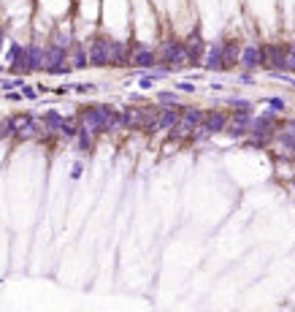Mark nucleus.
I'll return each instance as SVG.
<instances>
[{"label":"nucleus","mask_w":295,"mask_h":312,"mask_svg":"<svg viewBox=\"0 0 295 312\" xmlns=\"http://www.w3.org/2000/svg\"><path fill=\"white\" fill-rule=\"evenodd\" d=\"M282 144L287 147V150H295V122H290L284 128V133H282Z\"/></svg>","instance_id":"16"},{"label":"nucleus","mask_w":295,"mask_h":312,"mask_svg":"<svg viewBox=\"0 0 295 312\" xmlns=\"http://www.w3.org/2000/svg\"><path fill=\"white\" fill-rule=\"evenodd\" d=\"M17 133L22 138H33L38 133V122L33 120V117H19V128H17Z\"/></svg>","instance_id":"14"},{"label":"nucleus","mask_w":295,"mask_h":312,"mask_svg":"<svg viewBox=\"0 0 295 312\" xmlns=\"http://www.w3.org/2000/svg\"><path fill=\"white\" fill-rule=\"evenodd\" d=\"M157 100H160V103H171V106H174L176 103V95H174V92H160Z\"/></svg>","instance_id":"22"},{"label":"nucleus","mask_w":295,"mask_h":312,"mask_svg":"<svg viewBox=\"0 0 295 312\" xmlns=\"http://www.w3.org/2000/svg\"><path fill=\"white\" fill-rule=\"evenodd\" d=\"M152 84H154V76H144V79H141V87H144V90H149Z\"/></svg>","instance_id":"26"},{"label":"nucleus","mask_w":295,"mask_h":312,"mask_svg":"<svg viewBox=\"0 0 295 312\" xmlns=\"http://www.w3.org/2000/svg\"><path fill=\"white\" fill-rule=\"evenodd\" d=\"M230 106L236 109V112H252V103L249 100H241V98H230Z\"/></svg>","instance_id":"20"},{"label":"nucleus","mask_w":295,"mask_h":312,"mask_svg":"<svg viewBox=\"0 0 295 312\" xmlns=\"http://www.w3.org/2000/svg\"><path fill=\"white\" fill-rule=\"evenodd\" d=\"M79 150H81V152H90V150H92V136H90L87 128L79 130Z\"/></svg>","instance_id":"19"},{"label":"nucleus","mask_w":295,"mask_h":312,"mask_svg":"<svg viewBox=\"0 0 295 312\" xmlns=\"http://www.w3.org/2000/svg\"><path fill=\"white\" fill-rule=\"evenodd\" d=\"M184 46H187V54H190V62H198L200 57H203V49H206V44H203V38H200L198 33H192L187 41H184Z\"/></svg>","instance_id":"10"},{"label":"nucleus","mask_w":295,"mask_h":312,"mask_svg":"<svg viewBox=\"0 0 295 312\" xmlns=\"http://www.w3.org/2000/svg\"><path fill=\"white\" fill-rule=\"evenodd\" d=\"M60 133L71 138V136H79V128H76L73 122H68V120H65V122H63V128H60Z\"/></svg>","instance_id":"21"},{"label":"nucleus","mask_w":295,"mask_h":312,"mask_svg":"<svg viewBox=\"0 0 295 312\" xmlns=\"http://www.w3.org/2000/svg\"><path fill=\"white\" fill-rule=\"evenodd\" d=\"M287 68L295 74V46H290V49H287Z\"/></svg>","instance_id":"23"},{"label":"nucleus","mask_w":295,"mask_h":312,"mask_svg":"<svg viewBox=\"0 0 295 312\" xmlns=\"http://www.w3.org/2000/svg\"><path fill=\"white\" fill-rule=\"evenodd\" d=\"M108 38H103V36H98L95 41L90 44V65H95V68H103V65H108Z\"/></svg>","instance_id":"2"},{"label":"nucleus","mask_w":295,"mask_h":312,"mask_svg":"<svg viewBox=\"0 0 295 312\" xmlns=\"http://www.w3.org/2000/svg\"><path fill=\"white\" fill-rule=\"evenodd\" d=\"M179 122H182V114L176 112V109H162L160 117H157V128L160 130H174Z\"/></svg>","instance_id":"9"},{"label":"nucleus","mask_w":295,"mask_h":312,"mask_svg":"<svg viewBox=\"0 0 295 312\" xmlns=\"http://www.w3.org/2000/svg\"><path fill=\"white\" fill-rule=\"evenodd\" d=\"M203 120H206V114H203V109H195V106H190V109H184L182 112V122H179V128L182 130H190L192 128H198V125H203Z\"/></svg>","instance_id":"4"},{"label":"nucleus","mask_w":295,"mask_h":312,"mask_svg":"<svg viewBox=\"0 0 295 312\" xmlns=\"http://www.w3.org/2000/svg\"><path fill=\"white\" fill-rule=\"evenodd\" d=\"M263 65H271L276 71L287 68V52L282 46H263Z\"/></svg>","instance_id":"3"},{"label":"nucleus","mask_w":295,"mask_h":312,"mask_svg":"<svg viewBox=\"0 0 295 312\" xmlns=\"http://www.w3.org/2000/svg\"><path fill=\"white\" fill-rule=\"evenodd\" d=\"M108 62H111V65H125V62H130L128 46L122 41H111V44H108Z\"/></svg>","instance_id":"8"},{"label":"nucleus","mask_w":295,"mask_h":312,"mask_svg":"<svg viewBox=\"0 0 295 312\" xmlns=\"http://www.w3.org/2000/svg\"><path fill=\"white\" fill-rule=\"evenodd\" d=\"M203 128H206L208 136H212V133H222V130L228 128V114H222V112H206Z\"/></svg>","instance_id":"5"},{"label":"nucleus","mask_w":295,"mask_h":312,"mask_svg":"<svg viewBox=\"0 0 295 312\" xmlns=\"http://www.w3.org/2000/svg\"><path fill=\"white\" fill-rule=\"evenodd\" d=\"M87 60H90V57L84 54L81 46L76 44V46H73V65H76V68H87Z\"/></svg>","instance_id":"18"},{"label":"nucleus","mask_w":295,"mask_h":312,"mask_svg":"<svg viewBox=\"0 0 295 312\" xmlns=\"http://www.w3.org/2000/svg\"><path fill=\"white\" fill-rule=\"evenodd\" d=\"M76 90H79V92H92V90H95V84H76Z\"/></svg>","instance_id":"27"},{"label":"nucleus","mask_w":295,"mask_h":312,"mask_svg":"<svg viewBox=\"0 0 295 312\" xmlns=\"http://www.w3.org/2000/svg\"><path fill=\"white\" fill-rule=\"evenodd\" d=\"M241 65L244 68H258V65H263V46H255V44H249V46H244L241 49Z\"/></svg>","instance_id":"6"},{"label":"nucleus","mask_w":295,"mask_h":312,"mask_svg":"<svg viewBox=\"0 0 295 312\" xmlns=\"http://www.w3.org/2000/svg\"><path fill=\"white\" fill-rule=\"evenodd\" d=\"M162 62H171V65H184V62L190 60V54H187V46H184L182 41H165V46H162Z\"/></svg>","instance_id":"1"},{"label":"nucleus","mask_w":295,"mask_h":312,"mask_svg":"<svg viewBox=\"0 0 295 312\" xmlns=\"http://www.w3.org/2000/svg\"><path fill=\"white\" fill-rule=\"evenodd\" d=\"M206 68H208V71H220V68H225L222 44H212V49H208V57H206Z\"/></svg>","instance_id":"12"},{"label":"nucleus","mask_w":295,"mask_h":312,"mask_svg":"<svg viewBox=\"0 0 295 312\" xmlns=\"http://www.w3.org/2000/svg\"><path fill=\"white\" fill-rule=\"evenodd\" d=\"M44 122H46V128H52V130H60V128H63V122H65V120H63V117H60L57 112H46V120H44Z\"/></svg>","instance_id":"17"},{"label":"nucleus","mask_w":295,"mask_h":312,"mask_svg":"<svg viewBox=\"0 0 295 312\" xmlns=\"http://www.w3.org/2000/svg\"><path fill=\"white\" fill-rule=\"evenodd\" d=\"M176 87H179L182 92H195V84H190V82H179Z\"/></svg>","instance_id":"25"},{"label":"nucleus","mask_w":295,"mask_h":312,"mask_svg":"<svg viewBox=\"0 0 295 312\" xmlns=\"http://www.w3.org/2000/svg\"><path fill=\"white\" fill-rule=\"evenodd\" d=\"M268 106L274 109V112H282V109H284V100H282V98H268Z\"/></svg>","instance_id":"24"},{"label":"nucleus","mask_w":295,"mask_h":312,"mask_svg":"<svg viewBox=\"0 0 295 312\" xmlns=\"http://www.w3.org/2000/svg\"><path fill=\"white\" fill-rule=\"evenodd\" d=\"M130 62L136 68H152L154 65V52L146 49V46H136L133 54H130Z\"/></svg>","instance_id":"7"},{"label":"nucleus","mask_w":295,"mask_h":312,"mask_svg":"<svg viewBox=\"0 0 295 312\" xmlns=\"http://www.w3.org/2000/svg\"><path fill=\"white\" fill-rule=\"evenodd\" d=\"M46 62V52L41 46H27V71H38Z\"/></svg>","instance_id":"11"},{"label":"nucleus","mask_w":295,"mask_h":312,"mask_svg":"<svg viewBox=\"0 0 295 312\" xmlns=\"http://www.w3.org/2000/svg\"><path fill=\"white\" fill-rule=\"evenodd\" d=\"M222 57H225V65H233L236 60H241V46H238V41H225Z\"/></svg>","instance_id":"13"},{"label":"nucleus","mask_w":295,"mask_h":312,"mask_svg":"<svg viewBox=\"0 0 295 312\" xmlns=\"http://www.w3.org/2000/svg\"><path fill=\"white\" fill-rule=\"evenodd\" d=\"M65 60V46H60V44H54L46 49V62H49V68H54L57 62H63Z\"/></svg>","instance_id":"15"}]
</instances>
